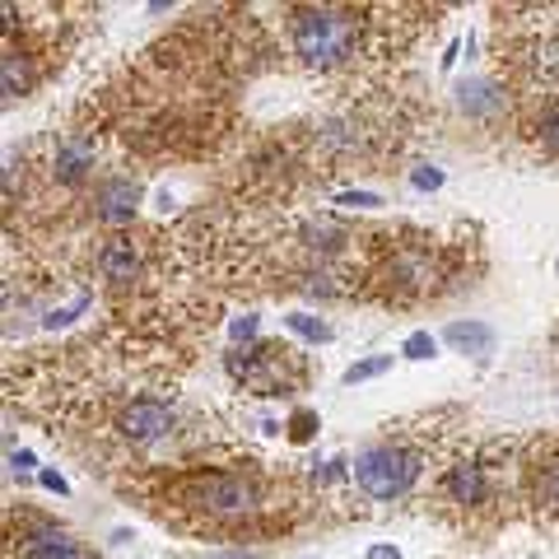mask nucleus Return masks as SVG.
I'll use <instances>...</instances> for the list:
<instances>
[{
	"mask_svg": "<svg viewBox=\"0 0 559 559\" xmlns=\"http://www.w3.org/2000/svg\"><path fill=\"white\" fill-rule=\"evenodd\" d=\"M145 509L197 536H252L285 527L280 513L299 503H280L275 480L257 466H182L150 480Z\"/></svg>",
	"mask_w": 559,
	"mask_h": 559,
	"instance_id": "obj_1",
	"label": "nucleus"
},
{
	"mask_svg": "<svg viewBox=\"0 0 559 559\" xmlns=\"http://www.w3.org/2000/svg\"><path fill=\"white\" fill-rule=\"evenodd\" d=\"M415 10H388V5H289L280 20L289 66L304 75H345L364 61L396 57L411 43L415 24H406Z\"/></svg>",
	"mask_w": 559,
	"mask_h": 559,
	"instance_id": "obj_2",
	"label": "nucleus"
},
{
	"mask_svg": "<svg viewBox=\"0 0 559 559\" xmlns=\"http://www.w3.org/2000/svg\"><path fill=\"white\" fill-rule=\"evenodd\" d=\"M443 419H452V411L382 425L378 439L364 443L355 452V462H349L359 495L373 503H401L411 489L425 485V476H439V466L452 457Z\"/></svg>",
	"mask_w": 559,
	"mask_h": 559,
	"instance_id": "obj_3",
	"label": "nucleus"
},
{
	"mask_svg": "<svg viewBox=\"0 0 559 559\" xmlns=\"http://www.w3.org/2000/svg\"><path fill=\"white\" fill-rule=\"evenodd\" d=\"M495 61L518 103L559 98V5H499Z\"/></svg>",
	"mask_w": 559,
	"mask_h": 559,
	"instance_id": "obj_4",
	"label": "nucleus"
},
{
	"mask_svg": "<svg viewBox=\"0 0 559 559\" xmlns=\"http://www.w3.org/2000/svg\"><path fill=\"white\" fill-rule=\"evenodd\" d=\"M229 378L248 396H294L308 388L312 364L285 341H257L229 355Z\"/></svg>",
	"mask_w": 559,
	"mask_h": 559,
	"instance_id": "obj_5",
	"label": "nucleus"
},
{
	"mask_svg": "<svg viewBox=\"0 0 559 559\" xmlns=\"http://www.w3.org/2000/svg\"><path fill=\"white\" fill-rule=\"evenodd\" d=\"M103 433L117 443V452H150L178 433V411L159 396H131L112 411V425Z\"/></svg>",
	"mask_w": 559,
	"mask_h": 559,
	"instance_id": "obj_6",
	"label": "nucleus"
},
{
	"mask_svg": "<svg viewBox=\"0 0 559 559\" xmlns=\"http://www.w3.org/2000/svg\"><path fill=\"white\" fill-rule=\"evenodd\" d=\"M522 509L546 527H559V433L522 443Z\"/></svg>",
	"mask_w": 559,
	"mask_h": 559,
	"instance_id": "obj_7",
	"label": "nucleus"
},
{
	"mask_svg": "<svg viewBox=\"0 0 559 559\" xmlns=\"http://www.w3.org/2000/svg\"><path fill=\"white\" fill-rule=\"evenodd\" d=\"M140 197H145V182H140V173L108 168L90 187V197L80 201L84 205V224H94V229H112V234H127L131 219H135Z\"/></svg>",
	"mask_w": 559,
	"mask_h": 559,
	"instance_id": "obj_8",
	"label": "nucleus"
},
{
	"mask_svg": "<svg viewBox=\"0 0 559 559\" xmlns=\"http://www.w3.org/2000/svg\"><path fill=\"white\" fill-rule=\"evenodd\" d=\"M10 555L14 559H90L57 518L33 513V509L10 513Z\"/></svg>",
	"mask_w": 559,
	"mask_h": 559,
	"instance_id": "obj_9",
	"label": "nucleus"
},
{
	"mask_svg": "<svg viewBox=\"0 0 559 559\" xmlns=\"http://www.w3.org/2000/svg\"><path fill=\"white\" fill-rule=\"evenodd\" d=\"M518 131L527 135L546 159H559V98L518 103Z\"/></svg>",
	"mask_w": 559,
	"mask_h": 559,
	"instance_id": "obj_10",
	"label": "nucleus"
},
{
	"mask_svg": "<svg viewBox=\"0 0 559 559\" xmlns=\"http://www.w3.org/2000/svg\"><path fill=\"white\" fill-rule=\"evenodd\" d=\"M457 108L471 117V121H499L503 112H509V84L503 80H462L457 84Z\"/></svg>",
	"mask_w": 559,
	"mask_h": 559,
	"instance_id": "obj_11",
	"label": "nucleus"
},
{
	"mask_svg": "<svg viewBox=\"0 0 559 559\" xmlns=\"http://www.w3.org/2000/svg\"><path fill=\"white\" fill-rule=\"evenodd\" d=\"M443 341L448 345H457L462 355H489V345H495V331H489L485 322H448V331H443Z\"/></svg>",
	"mask_w": 559,
	"mask_h": 559,
	"instance_id": "obj_12",
	"label": "nucleus"
},
{
	"mask_svg": "<svg viewBox=\"0 0 559 559\" xmlns=\"http://www.w3.org/2000/svg\"><path fill=\"white\" fill-rule=\"evenodd\" d=\"M285 326L294 331V336H304V341H312V345H326L336 331H331V322H322V318H312V312H289L285 318Z\"/></svg>",
	"mask_w": 559,
	"mask_h": 559,
	"instance_id": "obj_13",
	"label": "nucleus"
},
{
	"mask_svg": "<svg viewBox=\"0 0 559 559\" xmlns=\"http://www.w3.org/2000/svg\"><path fill=\"white\" fill-rule=\"evenodd\" d=\"M388 369H392V355H373V359H364V364H349V369H345V382L355 388V382H369V378L388 373Z\"/></svg>",
	"mask_w": 559,
	"mask_h": 559,
	"instance_id": "obj_14",
	"label": "nucleus"
},
{
	"mask_svg": "<svg viewBox=\"0 0 559 559\" xmlns=\"http://www.w3.org/2000/svg\"><path fill=\"white\" fill-rule=\"evenodd\" d=\"M318 429L322 425H318V415H312V411H294L289 415V443H308Z\"/></svg>",
	"mask_w": 559,
	"mask_h": 559,
	"instance_id": "obj_15",
	"label": "nucleus"
},
{
	"mask_svg": "<svg viewBox=\"0 0 559 559\" xmlns=\"http://www.w3.org/2000/svg\"><path fill=\"white\" fill-rule=\"evenodd\" d=\"M433 349H439V341H433L429 331H411L406 345H401V355L406 359H433Z\"/></svg>",
	"mask_w": 559,
	"mask_h": 559,
	"instance_id": "obj_16",
	"label": "nucleus"
},
{
	"mask_svg": "<svg viewBox=\"0 0 559 559\" xmlns=\"http://www.w3.org/2000/svg\"><path fill=\"white\" fill-rule=\"evenodd\" d=\"M415 187H419V191L443 187V173H439V168H419V173H415Z\"/></svg>",
	"mask_w": 559,
	"mask_h": 559,
	"instance_id": "obj_17",
	"label": "nucleus"
},
{
	"mask_svg": "<svg viewBox=\"0 0 559 559\" xmlns=\"http://www.w3.org/2000/svg\"><path fill=\"white\" fill-rule=\"evenodd\" d=\"M341 205H382L373 191H341Z\"/></svg>",
	"mask_w": 559,
	"mask_h": 559,
	"instance_id": "obj_18",
	"label": "nucleus"
},
{
	"mask_svg": "<svg viewBox=\"0 0 559 559\" xmlns=\"http://www.w3.org/2000/svg\"><path fill=\"white\" fill-rule=\"evenodd\" d=\"M257 336V318H238L234 322V341H252Z\"/></svg>",
	"mask_w": 559,
	"mask_h": 559,
	"instance_id": "obj_19",
	"label": "nucleus"
},
{
	"mask_svg": "<svg viewBox=\"0 0 559 559\" xmlns=\"http://www.w3.org/2000/svg\"><path fill=\"white\" fill-rule=\"evenodd\" d=\"M369 559H401V550H396V546H373Z\"/></svg>",
	"mask_w": 559,
	"mask_h": 559,
	"instance_id": "obj_20",
	"label": "nucleus"
},
{
	"mask_svg": "<svg viewBox=\"0 0 559 559\" xmlns=\"http://www.w3.org/2000/svg\"><path fill=\"white\" fill-rule=\"evenodd\" d=\"M205 559H261V555H248V550H219V555H205Z\"/></svg>",
	"mask_w": 559,
	"mask_h": 559,
	"instance_id": "obj_21",
	"label": "nucleus"
},
{
	"mask_svg": "<svg viewBox=\"0 0 559 559\" xmlns=\"http://www.w3.org/2000/svg\"><path fill=\"white\" fill-rule=\"evenodd\" d=\"M43 485H47V489H57V495H66V480L57 476V471H47V476H43Z\"/></svg>",
	"mask_w": 559,
	"mask_h": 559,
	"instance_id": "obj_22",
	"label": "nucleus"
}]
</instances>
